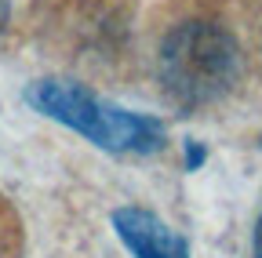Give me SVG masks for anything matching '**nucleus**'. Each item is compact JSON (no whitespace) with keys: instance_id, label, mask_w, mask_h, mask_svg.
<instances>
[{"instance_id":"1","label":"nucleus","mask_w":262,"mask_h":258,"mask_svg":"<svg viewBox=\"0 0 262 258\" xmlns=\"http://www.w3.org/2000/svg\"><path fill=\"white\" fill-rule=\"evenodd\" d=\"M241 73V48L222 26L186 22L171 29L160 48L164 91L182 106L215 102L233 87Z\"/></svg>"},{"instance_id":"2","label":"nucleus","mask_w":262,"mask_h":258,"mask_svg":"<svg viewBox=\"0 0 262 258\" xmlns=\"http://www.w3.org/2000/svg\"><path fill=\"white\" fill-rule=\"evenodd\" d=\"M29 102L44 116L73 127V131H80L84 138H91L102 149H149L160 138L153 120L113 109L106 102H98L95 95H88V91H80L73 84H62V80L37 84L29 91Z\"/></svg>"},{"instance_id":"3","label":"nucleus","mask_w":262,"mask_h":258,"mask_svg":"<svg viewBox=\"0 0 262 258\" xmlns=\"http://www.w3.org/2000/svg\"><path fill=\"white\" fill-rule=\"evenodd\" d=\"M113 225H117L120 240L127 244V251L135 258H189L186 244L149 211L124 207V211L113 215Z\"/></svg>"},{"instance_id":"4","label":"nucleus","mask_w":262,"mask_h":258,"mask_svg":"<svg viewBox=\"0 0 262 258\" xmlns=\"http://www.w3.org/2000/svg\"><path fill=\"white\" fill-rule=\"evenodd\" d=\"M255 258H262V218H258V229H255Z\"/></svg>"}]
</instances>
